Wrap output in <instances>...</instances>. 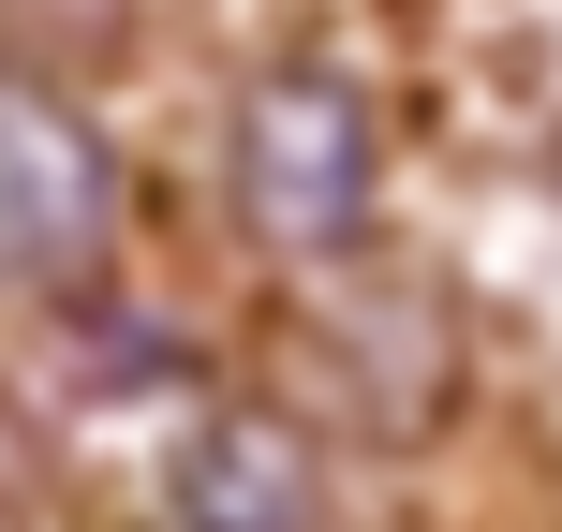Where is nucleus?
<instances>
[{
	"label": "nucleus",
	"instance_id": "7ed1b4c3",
	"mask_svg": "<svg viewBox=\"0 0 562 532\" xmlns=\"http://www.w3.org/2000/svg\"><path fill=\"white\" fill-rule=\"evenodd\" d=\"M311 444H296V415H207L193 444H178V474H164V503H178V532H311L326 503H311Z\"/></svg>",
	"mask_w": 562,
	"mask_h": 532
},
{
	"label": "nucleus",
	"instance_id": "f03ea898",
	"mask_svg": "<svg viewBox=\"0 0 562 532\" xmlns=\"http://www.w3.org/2000/svg\"><path fill=\"white\" fill-rule=\"evenodd\" d=\"M104 148H89V118H59L45 89H0V281H75L104 252Z\"/></svg>",
	"mask_w": 562,
	"mask_h": 532
},
{
	"label": "nucleus",
	"instance_id": "f257e3e1",
	"mask_svg": "<svg viewBox=\"0 0 562 532\" xmlns=\"http://www.w3.org/2000/svg\"><path fill=\"white\" fill-rule=\"evenodd\" d=\"M237 193L267 207L281 237H340L370 207V104L326 75H267L237 104Z\"/></svg>",
	"mask_w": 562,
	"mask_h": 532
}]
</instances>
